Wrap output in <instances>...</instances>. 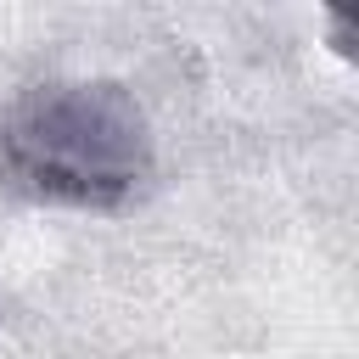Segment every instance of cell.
<instances>
[{
  "label": "cell",
  "instance_id": "1",
  "mask_svg": "<svg viewBox=\"0 0 359 359\" xmlns=\"http://www.w3.org/2000/svg\"><path fill=\"white\" fill-rule=\"evenodd\" d=\"M0 168L39 202L118 208L151 174V123L112 79L39 84L0 118Z\"/></svg>",
  "mask_w": 359,
  "mask_h": 359
}]
</instances>
